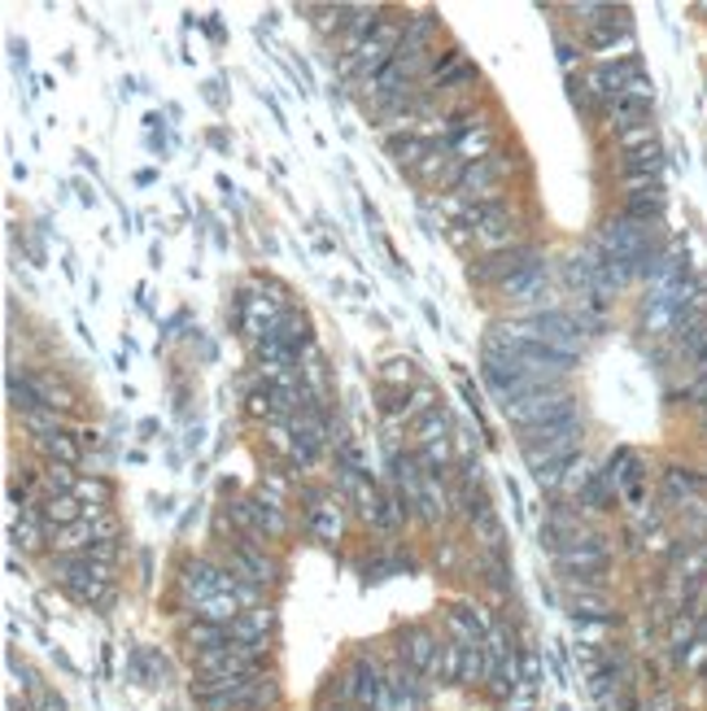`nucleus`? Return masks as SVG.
Returning <instances> with one entry per match:
<instances>
[{"label":"nucleus","instance_id":"f257e3e1","mask_svg":"<svg viewBox=\"0 0 707 711\" xmlns=\"http://www.w3.org/2000/svg\"><path fill=\"white\" fill-rule=\"evenodd\" d=\"M333 699H337V708L350 711H398V699H393L389 677H384V664L376 655H367V650H358L341 668V677L333 686Z\"/></svg>","mask_w":707,"mask_h":711},{"label":"nucleus","instance_id":"f03ea898","mask_svg":"<svg viewBox=\"0 0 707 711\" xmlns=\"http://www.w3.org/2000/svg\"><path fill=\"white\" fill-rule=\"evenodd\" d=\"M586 446V419H564V424H546V428H529L520 433V455L529 463V472H546V468H559L568 459H577Z\"/></svg>","mask_w":707,"mask_h":711},{"label":"nucleus","instance_id":"7ed1b4c3","mask_svg":"<svg viewBox=\"0 0 707 711\" xmlns=\"http://www.w3.org/2000/svg\"><path fill=\"white\" fill-rule=\"evenodd\" d=\"M581 415V402L568 384H551V389H537L511 406H502V419L515 424L520 433L529 428H546V424H564V419H577Z\"/></svg>","mask_w":707,"mask_h":711},{"label":"nucleus","instance_id":"20e7f679","mask_svg":"<svg viewBox=\"0 0 707 711\" xmlns=\"http://www.w3.org/2000/svg\"><path fill=\"white\" fill-rule=\"evenodd\" d=\"M302 506H306L302 524H306V533H311L319 546H337V542L346 537L350 515H346V497H341L337 489H328V484H311V489L302 493Z\"/></svg>","mask_w":707,"mask_h":711},{"label":"nucleus","instance_id":"39448f33","mask_svg":"<svg viewBox=\"0 0 707 711\" xmlns=\"http://www.w3.org/2000/svg\"><path fill=\"white\" fill-rule=\"evenodd\" d=\"M280 703V690L271 681V672H258V677H244L228 690L210 694V699H197L202 711H271Z\"/></svg>","mask_w":707,"mask_h":711},{"label":"nucleus","instance_id":"423d86ee","mask_svg":"<svg viewBox=\"0 0 707 711\" xmlns=\"http://www.w3.org/2000/svg\"><path fill=\"white\" fill-rule=\"evenodd\" d=\"M524 237H529L524 215H520L511 201H502V206H493V215L476 228V253H480V258H493V253L520 249V244H529Z\"/></svg>","mask_w":707,"mask_h":711},{"label":"nucleus","instance_id":"0eeeda50","mask_svg":"<svg viewBox=\"0 0 707 711\" xmlns=\"http://www.w3.org/2000/svg\"><path fill=\"white\" fill-rule=\"evenodd\" d=\"M442 646H446V637H442L433 624H411V628L398 637V655H402L428 686L442 681Z\"/></svg>","mask_w":707,"mask_h":711},{"label":"nucleus","instance_id":"6e6552de","mask_svg":"<svg viewBox=\"0 0 707 711\" xmlns=\"http://www.w3.org/2000/svg\"><path fill=\"white\" fill-rule=\"evenodd\" d=\"M175 586H180L188 606H202L215 593H232V568H224L215 559H184Z\"/></svg>","mask_w":707,"mask_h":711},{"label":"nucleus","instance_id":"1a4fd4ad","mask_svg":"<svg viewBox=\"0 0 707 711\" xmlns=\"http://www.w3.org/2000/svg\"><path fill=\"white\" fill-rule=\"evenodd\" d=\"M224 568H232L240 581H253L262 590H271L280 581V559L267 550V546H249V542H224Z\"/></svg>","mask_w":707,"mask_h":711},{"label":"nucleus","instance_id":"9d476101","mask_svg":"<svg viewBox=\"0 0 707 711\" xmlns=\"http://www.w3.org/2000/svg\"><path fill=\"white\" fill-rule=\"evenodd\" d=\"M586 53L594 57V66H611V62H629V57H638V40H633V22H629V13H620V18H611V22H602V26L586 31Z\"/></svg>","mask_w":707,"mask_h":711},{"label":"nucleus","instance_id":"9b49d317","mask_svg":"<svg viewBox=\"0 0 707 711\" xmlns=\"http://www.w3.org/2000/svg\"><path fill=\"white\" fill-rule=\"evenodd\" d=\"M546 253L537 249V244H520V249H507V253H493V258H471L468 266V280L471 284H480V288H498V284H507L511 275H520L524 266H533V262H542Z\"/></svg>","mask_w":707,"mask_h":711},{"label":"nucleus","instance_id":"f8f14e48","mask_svg":"<svg viewBox=\"0 0 707 711\" xmlns=\"http://www.w3.org/2000/svg\"><path fill=\"white\" fill-rule=\"evenodd\" d=\"M638 75H646L638 57H629V62H611V66H594V70H586L589 101H594L598 110H602V106H611V101H624Z\"/></svg>","mask_w":707,"mask_h":711},{"label":"nucleus","instance_id":"ddd939ff","mask_svg":"<svg viewBox=\"0 0 707 711\" xmlns=\"http://www.w3.org/2000/svg\"><path fill=\"white\" fill-rule=\"evenodd\" d=\"M337 493L346 497V506H350L354 515L371 528L376 524V515H380V497H384V489H376V480L371 472H354V468H337Z\"/></svg>","mask_w":707,"mask_h":711},{"label":"nucleus","instance_id":"4468645a","mask_svg":"<svg viewBox=\"0 0 707 711\" xmlns=\"http://www.w3.org/2000/svg\"><path fill=\"white\" fill-rule=\"evenodd\" d=\"M271 628H275V611L271 606H249V611H240V620L232 624V642L236 646H249L258 659H267Z\"/></svg>","mask_w":707,"mask_h":711},{"label":"nucleus","instance_id":"2eb2a0df","mask_svg":"<svg viewBox=\"0 0 707 711\" xmlns=\"http://www.w3.org/2000/svg\"><path fill=\"white\" fill-rule=\"evenodd\" d=\"M384 13H389L384 4H350V22H346V31H341V40H337V62H341V57H354V53L371 40V31L380 26Z\"/></svg>","mask_w":707,"mask_h":711},{"label":"nucleus","instance_id":"dca6fc26","mask_svg":"<svg viewBox=\"0 0 707 711\" xmlns=\"http://www.w3.org/2000/svg\"><path fill=\"white\" fill-rule=\"evenodd\" d=\"M468 537L471 546H476V555H507V533H502V519H498L489 497L480 502V511L468 519Z\"/></svg>","mask_w":707,"mask_h":711},{"label":"nucleus","instance_id":"f3484780","mask_svg":"<svg viewBox=\"0 0 707 711\" xmlns=\"http://www.w3.org/2000/svg\"><path fill=\"white\" fill-rule=\"evenodd\" d=\"M31 380V389H35V397H40V406H48V411H57L62 419H70V415H79V393L66 384V380H57V375H44V371H35V375H26Z\"/></svg>","mask_w":707,"mask_h":711},{"label":"nucleus","instance_id":"a211bd4d","mask_svg":"<svg viewBox=\"0 0 707 711\" xmlns=\"http://www.w3.org/2000/svg\"><path fill=\"white\" fill-rule=\"evenodd\" d=\"M9 542H13L22 555L48 550V524H44V506H40V502H26V506H22V519L9 528Z\"/></svg>","mask_w":707,"mask_h":711},{"label":"nucleus","instance_id":"6ab92c4d","mask_svg":"<svg viewBox=\"0 0 707 711\" xmlns=\"http://www.w3.org/2000/svg\"><path fill=\"white\" fill-rule=\"evenodd\" d=\"M598 122L611 131V135H620V131H633V127H642V122H655V101H611V106H602L598 110Z\"/></svg>","mask_w":707,"mask_h":711},{"label":"nucleus","instance_id":"aec40b11","mask_svg":"<svg viewBox=\"0 0 707 711\" xmlns=\"http://www.w3.org/2000/svg\"><path fill=\"white\" fill-rule=\"evenodd\" d=\"M35 450L44 455V463H66V468H84V463H88V459H84L88 450H84L79 433H70V428L40 437V441H35Z\"/></svg>","mask_w":707,"mask_h":711},{"label":"nucleus","instance_id":"412c9836","mask_svg":"<svg viewBox=\"0 0 707 711\" xmlns=\"http://www.w3.org/2000/svg\"><path fill=\"white\" fill-rule=\"evenodd\" d=\"M97 546V533H93V519H75L66 528H48V555H88Z\"/></svg>","mask_w":707,"mask_h":711},{"label":"nucleus","instance_id":"4be33fe9","mask_svg":"<svg viewBox=\"0 0 707 711\" xmlns=\"http://www.w3.org/2000/svg\"><path fill=\"white\" fill-rule=\"evenodd\" d=\"M664 184H651V188H638V193H624V206L620 215L624 219H638V223H664Z\"/></svg>","mask_w":707,"mask_h":711},{"label":"nucleus","instance_id":"5701e85b","mask_svg":"<svg viewBox=\"0 0 707 711\" xmlns=\"http://www.w3.org/2000/svg\"><path fill=\"white\" fill-rule=\"evenodd\" d=\"M450 433H455V415H450V406H437V411H428L424 419H415V424L406 428L411 450H424V446L450 441Z\"/></svg>","mask_w":707,"mask_h":711},{"label":"nucleus","instance_id":"b1692460","mask_svg":"<svg viewBox=\"0 0 707 711\" xmlns=\"http://www.w3.org/2000/svg\"><path fill=\"white\" fill-rule=\"evenodd\" d=\"M502 144H498V122H489V127H476L468 135H459L455 144H450V157L455 162H464V166H476L480 157H489V153H498Z\"/></svg>","mask_w":707,"mask_h":711},{"label":"nucleus","instance_id":"393cba45","mask_svg":"<svg viewBox=\"0 0 707 711\" xmlns=\"http://www.w3.org/2000/svg\"><path fill=\"white\" fill-rule=\"evenodd\" d=\"M620 179H664V144L620 153Z\"/></svg>","mask_w":707,"mask_h":711},{"label":"nucleus","instance_id":"a878e982","mask_svg":"<svg viewBox=\"0 0 707 711\" xmlns=\"http://www.w3.org/2000/svg\"><path fill=\"white\" fill-rule=\"evenodd\" d=\"M75 497L84 502L88 519H93V515H101V511H115V484H110V475L84 472L79 475V484H75Z\"/></svg>","mask_w":707,"mask_h":711},{"label":"nucleus","instance_id":"bb28decb","mask_svg":"<svg viewBox=\"0 0 707 711\" xmlns=\"http://www.w3.org/2000/svg\"><path fill=\"white\" fill-rule=\"evenodd\" d=\"M384 153H389V162L398 166V171H406V175H415L420 171V162L433 153V144L424 140V135H402V140H393V144H384Z\"/></svg>","mask_w":707,"mask_h":711},{"label":"nucleus","instance_id":"cd10ccee","mask_svg":"<svg viewBox=\"0 0 707 711\" xmlns=\"http://www.w3.org/2000/svg\"><path fill=\"white\" fill-rule=\"evenodd\" d=\"M302 13H315L311 26H315L319 40H333V35L341 40V31L350 22V4H302Z\"/></svg>","mask_w":707,"mask_h":711},{"label":"nucleus","instance_id":"c85d7f7f","mask_svg":"<svg viewBox=\"0 0 707 711\" xmlns=\"http://www.w3.org/2000/svg\"><path fill=\"white\" fill-rule=\"evenodd\" d=\"M228 642H232V628H224V624H206V620H188L184 624V646L193 655L215 650V646H228Z\"/></svg>","mask_w":707,"mask_h":711},{"label":"nucleus","instance_id":"c756f323","mask_svg":"<svg viewBox=\"0 0 707 711\" xmlns=\"http://www.w3.org/2000/svg\"><path fill=\"white\" fill-rule=\"evenodd\" d=\"M406 519H415L411 515V506H406V497L398 493V489H384V497H380V515H376V533H402L406 528Z\"/></svg>","mask_w":707,"mask_h":711},{"label":"nucleus","instance_id":"7c9ffc66","mask_svg":"<svg viewBox=\"0 0 707 711\" xmlns=\"http://www.w3.org/2000/svg\"><path fill=\"white\" fill-rule=\"evenodd\" d=\"M624 615H607V620H573L577 646H611V637L620 633Z\"/></svg>","mask_w":707,"mask_h":711},{"label":"nucleus","instance_id":"2f4dec72","mask_svg":"<svg viewBox=\"0 0 707 711\" xmlns=\"http://www.w3.org/2000/svg\"><path fill=\"white\" fill-rule=\"evenodd\" d=\"M415 384H420V371L411 358H389L376 371V389H415Z\"/></svg>","mask_w":707,"mask_h":711},{"label":"nucleus","instance_id":"473e14b6","mask_svg":"<svg viewBox=\"0 0 707 711\" xmlns=\"http://www.w3.org/2000/svg\"><path fill=\"white\" fill-rule=\"evenodd\" d=\"M476 568L485 572L480 581L498 593V598L511 593V564H507V555H476Z\"/></svg>","mask_w":707,"mask_h":711},{"label":"nucleus","instance_id":"72a5a7b5","mask_svg":"<svg viewBox=\"0 0 707 711\" xmlns=\"http://www.w3.org/2000/svg\"><path fill=\"white\" fill-rule=\"evenodd\" d=\"M40 484H44V497H66V493H75V484H79V468H66V463H44Z\"/></svg>","mask_w":707,"mask_h":711},{"label":"nucleus","instance_id":"f704fd0d","mask_svg":"<svg viewBox=\"0 0 707 711\" xmlns=\"http://www.w3.org/2000/svg\"><path fill=\"white\" fill-rule=\"evenodd\" d=\"M485 677H489L485 642H480V646H464V677H459V686H464V690H476V686H485Z\"/></svg>","mask_w":707,"mask_h":711},{"label":"nucleus","instance_id":"c9c22d12","mask_svg":"<svg viewBox=\"0 0 707 711\" xmlns=\"http://www.w3.org/2000/svg\"><path fill=\"white\" fill-rule=\"evenodd\" d=\"M22 428L40 441V437H48V433H62V428H66V419H62L57 411H48V406H35V411H26V415H22Z\"/></svg>","mask_w":707,"mask_h":711},{"label":"nucleus","instance_id":"e433bc0d","mask_svg":"<svg viewBox=\"0 0 707 711\" xmlns=\"http://www.w3.org/2000/svg\"><path fill=\"white\" fill-rule=\"evenodd\" d=\"M646 144H660V127H655V122H642V127L616 135V149H620V153H638V149H646Z\"/></svg>","mask_w":707,"mask_h":711},{"label":"nucleus","instance_id":"4c0bfd02","mask_svg":"<svg viewBox=\"0 0 707 711\" xmlns=\"http://www.w3.org/2000/svg\"><path fill=\"white\" fill-rule=\"evenodd\" d=\"M468 555H471V542H459V537H446V542L437 546V568H446V572H459Z\"/></svg>","mask_w":707,"mask_h":711},{"label":"nucleus","instance_id":"58836bf2","mask_svg":"<svg viewBox=\"0 0 707 711\" xmlns=\"http://www.w3.org/2000/svg\"><path fill=\"white\" fill-rule=\"evenodd\" d=\"M459 677H464V646L446 637V646H442V681L459 686Z\"/></svg>","mask_w":707,"mask_h":711},{"label":"nucleus","instance_id":"ea45409f","mask_svg":"<svg viewBox=\"0 0 707 711\" xmlns=\"http://www.w3.org/2000/svg\"><path fill=\"white\" fill-rule=\"evenodd\" d=\"M244 415L249 419H267V424H275V402H271V389L262 384V389H253L249 397H244Z\"/></svg>","mask_w":707,"mask_h":711},{"label":"nucleus","instance_id":"a19ab883","mask_svg":"<svg viewBox=\"0 0 707 711\" xmlns=\"http://www.w3.org/2000/svg\"><path fill=\"white\" fill-rule=\"evenodd\" d=\"M93 533H97V542H122V519H118V511L93 515Z\"/></svg>","mask_w":707,"mask_h":711},{"label":"nucleus","instance_id":"79ce46f5","mask_svg":"<svg viewBox=\"0 0 707 711\" xmlns=\"http://www.w3.org/2000/svg\"><path fill=\"white\" fill-rule=\"evenodd\" d=\"M88 559L106 564V568H118V559H122V542H97V546L88 550Z\"/></svg>","mask_w":707,"mask_h":711},{"label":"nucleus","instance_id":"37998d69","mask_svg":"<svg viewBox=\"0 0 707 711\" xmlns=\"http://www.w3.org/2000/svg\"><path fill=\"white\" fill-rule=\"evenodd\" d=\"M555 48H559V66H564V75L573 79V75H577V62H581V48H577L573 40H564V35H559V44H555Z\"/></svg>","mask_w":707,"mask_h":711},{"label":"nucleus","instance_id":"c03bdc74","mask_svg":"<svg viewBox=\"0 0 707 711\" xmlns=\"http://www.w3.org/2000/svg\"><path fill=\"white\" fill-rule=\"evenodd\" d=\"M690 371H695V380H707V354L699 358V362H695V367H690Z\"/></svg>","mask_w":707,"mask_h":711},{"label":"nucleus","instance_id":"a18cd8bd","mask_svg":"<svg viewBox=\"0 0 707 711\" xmlns=\"http://www.w3.org/2000/svg\"><path fill=\"white\" fill-rule=\"evenodd\" d=\"M324 711H350V708H337V703H333V708H324Z\"/></svg>","mask_w":707,"mask_h":711}]
</instances>
